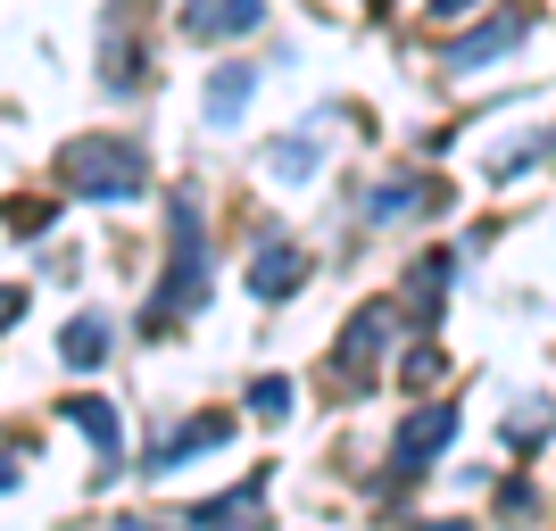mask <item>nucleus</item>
Here are the masks:
<instances>
[{
	"instance_id": "f257e3e1",
	"label": "nucleus",
	"mask_w": 556,
	"mask_h": 531,
	"mask_svg": "<svg viewBox=\"0 0 556 531\" xmlns=\"http://www.w3.org/2000/svg\"><path fill=\"white\" fill-rule=\"evenodd\" d=\"M59 184L75 191V200H92V208H125V200H141V184H150V159H141L125 134H84L59 150Z\"/></svg>"
},
{
	"instance_id": "f03ea898",
	"label": "nucleus",
	"mask_w": 556,
	"mask_h": 531,
	"mask_svg": "<svg viewBox=\"0 0 556 531\" xmlns=\"http://www.w3.org/2000/svg\"><path fill=\"white\" fill-rule=\"evenodd\" d=\"M200 300H208V232H200L191 200H175L166 208V282L150 300V316H141V332H166V324L200 316Z\"/></svg>"
},
{
	"instance_id": "7ed1b4c3",
	"label": "nucleus",
	"mask_w": 556,
	"mask_h": 531,
	"mask_svg": "<svg viewBox=\"0 0 556 531\" xmlns=\"http://www.w3.org/2000/svg\"><path fill=\"white\" fill-rule=\"evenodd\" d=\"M300 282H307V250L291 232H257L250 241V291L257 300H291Z\"/></svg>"
},
{
	"instance_id": "20e7f679",
	"label": "nucleus",
	"mask_w": 556,
	"mask_h": 531,
	"mask_svg": "<svg viewBox=\"0 0 556 531\" xmlns=\"http://www.w3.org/2000/svg\"><path fill=\"white\" fill-rule=\"evenodd\" d=\"M448 440H457V399H441V407H416V416L399 423V440H391V465H399V473H424V465L441 457Z\"/></svg>"
},
{
	"instance_id": "39448f33",
	"label": "nucleus",
	"mask_w": 556,
	"mask_h": 531,
	"mask_svg": "<svg viewBox=\"0 0 556 531\" xmlns=\"http://www.w3.org/2000/svg\"><path fill=\"white\" fill-rule=\"evenodd\" d=\"M266 523V473H250V482H232L225 498H200L191 507V531H257Z\"/></svg>"
},
{
	"instance_id": "423d86ee",
	"label": "nucleus",
	"mask_w": 556,
	"mask_h": 531,
	"mask_svg": "<svg viewBox=\"0 0 556 531\" xmlns=\"http://www.w3.org/2000/svg\"><path fill=\"white\" fill-rule=\"evenodd\" d=\"M266 0H184V34L191 42H232V34H257Z\"/></svg>"
},
{
	"instance_id": "0eeeda50",
	"label": "nucleus",
	"mask_w": 556,
	"mask_h": 531,
	"mask_svg": "<svg viewBox=\"0 0 556 531\" xmlns=\"http://www.w3.org/2000/svg\"><path fill=\"white\" fill-rule=\"evenodd\" d=\"M225 432H232L225 416H191V423H175V432L150 448V465H141V473H175L184 457H208V448H225Z\"/></svg>"
},
{
	"instance_id": "6e6552de",
	"label": "nucleus",
	"mask_w": 556,
	"mask_h": 531,
	"mask_svg": "<svg viewBox=\"0 0 556 531\" xmlns=\"http://www.w3.org/2000/svg\"><path fill=\"white\" fill-rule=\"evenodd\" d=\"M59 416H67L75 432H92L100 482H116V457H125V423H116V407H100V399H59Z\"/></svg>"
},
{
	"instance_id": "1a4fd4ad",
	"label": "nucleus",
	"mask_w": 556,
	"mask_h": 531,
	"mask_svg": "<svg viewBox=\"0 0 556 531\" xmlns=\"http://www.w3.org/2000/svg\"><path fill=\"white\" fill-rule=\"evenodd\" d=\"M515 42H523V17H490L482 34H465V42H448V67H457V75H473V67H490V59H507Z\"/></svg>"
},
{
	"instance_id": "9d476101",
	"label": "nucleus",
	"mask_w": 556,
	"mask_h": 531,
	"mask_svg": "<svg viewBox=\"0 0 556 531\" xmlns=\"http://www.w3.org/2000/svg\"><path fill=\"white\" fill-rule=\"evenodd\" d=\"M391 307H357V316H349V341H341V374H357L374 357V349H382V332H391Z\"/></svg>"
},
{
	"instance_id": "9b49d317",
	"label": "nucleus",
	"mask_w": 556,
	"mask_h": 531,
	"mask_svg": "<svg viewBox=\"0 0 556 531\" xmlns=\"http://www.w3.org/2000/svg\"><path fill=\"white\" fill-rule=\"evenodd\" d=\"M250 92H257V67H225V75H208V125H232V116L250 109Z\"/></svg>"
},
{
	"instance_id": "f8f14e48",
	"label": "nucleus",
	"mask_w": 556,
	"mask_h": 531,
	"mask_svg": "<svg viewBox=\"0 0 556 531\" xmlns=\"http://www.w3.org/2000/svg\"><path fill=\"white\" fill-rule=\"evenodd\" d=\"M59 357H67L75 374H92L100 357H109V324H100V316H75L67 332H59Z\"/></svg>"
},
{
	"instance_id": "ddd939ff",
	"label": "nucleus",
	"mask_w": 556,
	"mask_h": 531,
	"mask_svg": "<svg viewBox=\"0 0 556 531\" xmlns=\"http://www.w3.org/2000/svg\"><path fill=\"white\" fill-rule=\"evenodd\" d=\"M457 275V257H416V275H407V300H416V316L432 324V307H441V282Z\"/></svg>"
},
{
	"instance_id": "4468645a",
	"label": "nucleus",
	"mask_w": 556,
	"mask_h": 531,
	"mask_svg": "<svg viewBox=\"0 0 556 531\" xmlns=\"http://www.w3.org/2000/svg\"><path fill=\"white\" fill-rule=\"evenodd\" d=\"M316 159H325V141H316V134L275 141V150H266V166H275V175H316Z\"/></svg>"
},
{
	"instance_id": "2eb2a0df",
	"label": "nucleus",
	"mask_w": 556,
	"mask_h": 531,
	"mask_svg": "<svg viewBox=\"0 0 556 531\" xmlns=\"http://www.w3.org/2000/svg\"><path fill=\"white\" fill-rule=\"evenodd\" d=\"M548 423H556V407H515L507 440H515V448H532V440H548Z\"/></svg>"
},
{
	"instance_id": "dca6fc26",
	"label": "nucleus",
	"mask_w": 556,
	"mask_h": 531,
	"mask_svg": "<svg viewBox=\"0 0 556 531\" xmlns=\"http://www.w3.org/2000/svg\"><path fill=\"white\" fill-rule=\"evenodd\" d=\"M250 407H257L266 423H282V416H291V382H282V374H266V382L250 391Z\"/></svg>"
},
{
	"instance_id": "f3484780",
	"label": "nucleus",
	"mask_w": 556,
	"mask_h": 531,
	"mask_svg": "<svg viewBox=\"0 0 556 531\" xmlns=\"http://www.w3.org/2000/svg\"><path fill=\"white\" fill-rule=\"evenodd\" d=\"M100 531H191V523H159V515H125V523H100Z\"/></svg>"
},
{
	"instance_id": "a211bd4d",
	"label": "nucleus",
	"mask_w": 556,
	"mask_h": 531,
	"mask_svg": "<svg viewBox=\"0 0 556 531\" xmlns=\"http://www.w3.org/2000/svg\"><path fill=\"white\" fill-rule=\"evenodd\" d=\"M25 316V291H0V324H17Z\"/></svg>"
},
{
	"instance_id": "6ab92c4d",
	"label": "nucleus",
	"mask_w": 556,
	"mask_h": 531,
	"mask_svg": "<svg viewBox=\"0 0 556 531\" xmlns=\"http://www.w3.org/2000/svg\"><path fill=\"white\" fill-rule=\"evenodd\" d=\"M465 9H473V0H432V17H465Z\"/></svg>"
},
{
	"instance_id": "aec40b11",
	"label": "nucleus",
	"mask_w": 556,
	"mask_h": 531,
	"mask_svg": "<svg viewBox=\"0 0 556 531\" xmlns=\"http://www.w3.org/2000/svg\"><path fill=\"white\" fill-rule=\"evenodd\" d=\"M0 490H17V465H0Z\"/></svg>"
},
{
	"instance_id": "412c9836",
	"label": "nucleus",
	"mask_w": 556,
	"mask_h": 531,
	"mask_svg": "<svg viewBox=\"0 0 556 531\" xmlns=\"http://www.w3.org/2000/svg\"><path fill=\"white\" fill-rule=\"evenodd\" d=\"M432 531H473V523H432Z\"/></svg>"
}]
</instances>
